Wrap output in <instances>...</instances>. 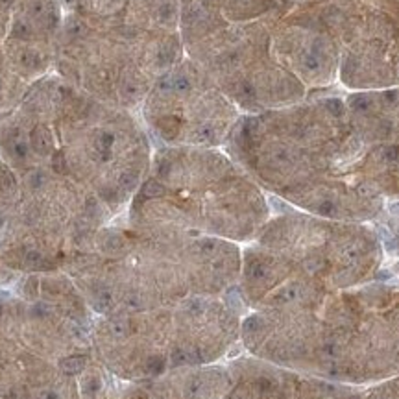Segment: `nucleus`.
<instances>
[{"instance_id":"obj_1","label":"nucleus","mask_w":399,"mask_h":399,"mask_svg":"<svg viewBox=\"0 0 399 399\" xmlns=\"http://www.w3.org/2000/svg\"><path fill=\"white\" fill-rule=\"evenodd\" d=\"M236 153L273 194L309 215L372 222L384 209L361 167L344 95L266 109L236 132Z\"/></svg>"},{"instance_id":"obj_3","label":"nucleus","mask_w":399,"mask_h":399,"mask_svg":"<svg viewBox=\"0 0 399 399\" xmlns=\"http://www.w3.org/2000/svg\"><path fill=\"white\" fill-rule=\"evenodd\" d=\"M383 261L381 236L366 222L281 215L244 259L242 299L259 312L307 307L373 281Z\"/></svg>"},{"instance_id":"obj_6","label":"nucleus","mask_w":399,"mask_h":399,"mask_svg":"<svg viewBox=\"0 0 399 399\" xmlns=\"http://www.w3.org/2000/svg\"><path fill=\"white\" fill-rule=\"evenodd\" d=\"M353 388L273 364L190 372L130 399H347Z\"/></svg>"},{"instance_id":"obj_11","label":"nucleus","mask_w":399,"mask_h":399,"mask_svg":"<svg viewBox=\"0 0 399 399\" xmlns=\"http://www.w3.org/2000/svg\"><path fill=\"white\" fill-rule=\"evenodd\" d=\"M85 368V358L84 357H67L65 361H61V370L65 373H79Z\"/></svg>"},{"instance_id":"obj_10","label":"nucleus","mask_w":399,"mask_h":399,"mask_svg":"<svg viewBox=\"0 0 399 399\" xmlns=\"http://www.w3.org/2000/svg\"><path fill=\"white\" fill-rule=\"evenodd\" d=\"M347 399H399V375L368 386H355Z\"/></svg>"},{"instance_id":"obj_7","label":"nucleus","mask_w":399,"mask_h":399,"mask_svg":"<svg viewBox=\"0 0 399 399\" xmlns=\"http://www.w3.org/2000/svg\"><path fill=\"white\" fill-rule=\"evenodd\" d=\"M336 45L344 91L399 87V0H358Z\"/></svg>"},{"instance_id":"obj_4","label":"nucleus","mask_w":399,"mask_h":399,"mask_svg":"<svg viewBox=\"0 0 399 399\" xmlns=\"http://www.w3.org/2000/svg\"><path fill=\"white\" fill-rule=\"evenodd\" d=\"M148 218L189 224L246 238L266 222L263 194L224 157L209 152H170L159 159L141 190Z\"/></svg>"},{"instance_id":"obj_12","label":"nucleus","mask_w":399,"mask_h":399,"mask_svg":"<svg viewBox=\"0 0 399 399\" xmlns=\"http://www.w3.org/2000/svg\"><path fill=\"white\" fill-rule=\"evenodd\" d=\"M395 272H397V273H399V263H397V264H395Z\"/></svg>"},{"instance_id":"obj_2","label":"nucleus","mask_w":399,"mask_h":399,"mask_svg":"<svg viewBox=\"0 0 399 399\" xmlns=\"http://www.w3.org/2000/svg\"><path fill=\"white\" fill-rule=\"evenodd\" d=\"M246 346L272 364L347 386L399 375V281H368L312 305L257 312Z\"/></svg>"},{"instance_id":"obj_8","label":"nucleus","mask_w":399,"mask_h":399,"mask_svg":"<svg viewBox=\"0 0 399 399\" xmlns=\"http://www.w3.org/2000/svg\"><path fill=\"white\" fill-rule=\"evenodd\" d=\"M364 178L381 198L399 202V87L346 91Z\"/></svg>"},{"instance_id":"obj_9","label":"nucleus","mask_w":399,"mask_h":399,"mask_svg":"<svg viewBox=\"0 0 399 399\" xmlns=\"http://www.w3.org/2000/svg\"><path fill=\"white\" fill-rule=\"evenodd\" d=\"M231 115L229 104L205 87L192 68L165 79L150 104L153 128L167 141L216 142Z\"/></svg>"},{"instance_id":"obj_5","label":"nucleus","mask_w":399,"mask_h":399,"mask_svg":"<svg viewBox=\"0 0 399 399\" xmlns=\"http://www.w3.org/2000/svg\"><path fill=\"white\" fill-rule=\"evenodd\" d=\"M236 329L235 310L190 298L174 309L121 318L111 333L130 372L159 377L170 368L198 366L222 355Z\"/></svg>"}]
</instances>
